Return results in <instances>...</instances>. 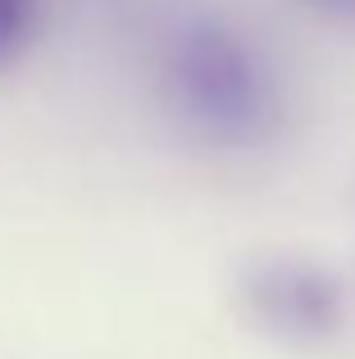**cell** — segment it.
<instances>
[{
	"label": "cell",
	"instance_id": "obj_3",
	"mask_svg": "<svg viewBox=\"0 0 355 359\" xmlns=\"http://www.w3.org/2000/svg\"><path fill=\"white\" fill-rule=\"evenodd\" d=\"M51 0H0V73L18 69L46 27Z\"/></svg>",
	"mask_w": 355,
	"mask_h": 359
},
{
	"label": "cell",
	"instance_id": "obj_4",
	"mask_svg": "<svg viewBox=\"0 0 355 359\" xmlns=\"http://www.w3.org/2000/svg\"><path fill=\"white\" fill-rule=\"evenodd\" d=\"M292 5H301L305 14L319 18V23L351 27V32H355V0H292Z\"/></svg>",
	"mask_w": 355,
	"mask_h": 359
},
{
	"label": "cell",
	"instance_id": "obj_2",
	"mask_svg": "<svg viewBox=\"0 0 355 359\" xmlns=\"http://www.w3.org/2000/svg\"><path fill=\"white\" fill-rule=\"evenodd\" d=\"M237 305L255 332L292 351H319L351 323V287L310 255H260L237 278Z\"/></svg>",
	"mask_w": 355,
	"mask_h": 359
},
{
	"label": "cell",
	"instance_id": "obj_1",
	"mask_svg": "<svg viewBox=\"0 0 355 359\" xmlns=\"http://www.w3.org/2000/svg\"><path fill=\"white\" fill-rule=\"evenodd\" d=\"M155 96L187 141L260 155L287 132L292 91L269 41L223 9H178L155 36Z\"/></svg>",
	"mask_w": 355,
	"mask_h": 359
}]
</instances>
